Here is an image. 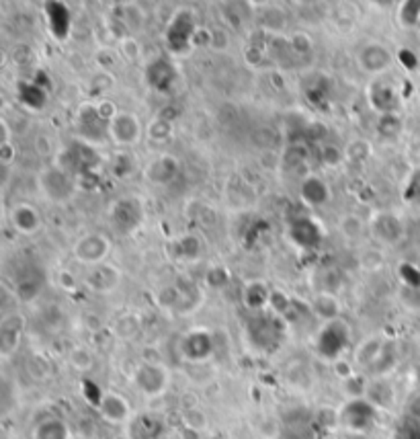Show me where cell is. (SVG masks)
Returning a JSON list of instances; mask_svg holds the SVG:
<instances>
[{"mask_svg":"<svg viewBox=\"0 0 420 439\" xmlns=\"http://www.w3.org/2000/svg\"><path fill=\"white\" fill-rule=\"evenodd\" d=\"M54 165L59 167L62 171L70 173L72 176H83L90 175L97 171V165H99V154H97V148L90 142H84V140H74L66 146H62L57 150L56 158H54Z\"/></svg>","mask_w":420,"mask_h":439,"instance_id":"cell-1","label":"cell"},{"mask_svg":"<svg viewBox=\"0 0 420 439\" xmlns=\"http://www.w3.org/2000/svg\"><path fill=\"white\" fill-rule=\"evenodd\" d=\"M37 185H39V191L41 195L50 202V204L64 205L68 202H72V197L76 195V189H78V181L76 176H72L70 173L62 171L59 167H56L54 162L50 167H46L39 176H37Z\"/></svg>","mask_w":420,"mask_h":439,"instance_id":"cell-2","label":"cell"},{"mask_svg":"<svg viewBox=\"0 0 420 439\" xmlns=\"http://www.w3.org/2000/svg\"><path fill=\"white\" fill-rule=\"evenodd\" d=\"M170 370L164 363L154 361V359H146L136 365L132 382L136 386V390L146 398H160L164 396L170 388Z\"/></svg>","mask_w":420,"mask_h":439,"instance_id":"cell-3","label":"cell"},{"mask_svg":"<svg viewBox=\"0 0 420 439\" xmlns=\"http://www.w3.org/2000/svg\"><path fill=\"white\" fill-rule=\"evenodd\" d=\"M109 222L119 235H134L146 222V205L136 195L117 197L109 205Z\"/></svg>","mask_w":420,"mask_h":439,"instance_id":"cell-4","label":"cell"},{"mask_svg":"<svg viewBox=\"0 0 420 439\" xmlns=\"http://www.w3.org/2000/svg\"><path fill=\"white\" fill-rule=\"evenodd\" d=\"M314 343H316V353L320 357L335 361L338 357H342V353L351 343V326L342 319L322 322Z\"/></svg>","mask_w":420,"mask_h":439,"instance_id":"cell-5","label":"cell"},{"mask_svg":"<svg viewBox=\"0 0 420 439\" xmlns=\"http://www.w3.org/2000/svg\"><path fill=\"white\" fill-rule=\"evenodd\" d=\"M144 136V123L134 111H117L107 123V140L121 150L138 146Z\"/></svg>","mask_w":420,"mask_h":439,"instance_id":"cell-6","label":"cell"},{"mask_svg":"<svg viewBox=\"0 0 420 439\" xmlns=\"http://www.w3.org/2000/svg\"><path fill=\"white\" fill-rule=\"evenodd\" d=\"M367 230L371 238L382 246H398L406 236L404 220L392 209L373 211V216L367 222Z\"/></svg>","mask_w":420,"mask_h":439,"instance_id":"cell-7","label":"cell"},{"mask_svg":"<svg viewBox=\"0 0 420 439\" xmlns=\"http://www.w3.org/2000/svg\"><path fill=\"white\" fill-rule=\"evenodd\" d=\"M377 410L379 409L373 407L367 398H353L344 403V407L338 410L336 419L344 429L353 433H365L373 427L377 419Z\"/></svg>","mask_w":420,"mask_h":439,"instance_id":"cell-8","label":"cell"},{"mask_svg":"<svg viewBox=\"0 0 420 439\" xmlns=\"http://www.w3.org/2000/svg\"><path fill=\"white\" fill-rule=\"evenodd\" d=\"M111 255V240L103 232H86L76 238L72 246V257L84 267L105 263Z\"/></svg>","mask_w":420,"mask_h":439,"instance_id":"cell-9","label":"cell"},{"mask_svg":"<svg viewBox=\"0 0 420 439\" xmlns=\"http://www.w3.org/2000/svg\"><path fill=\"white\" fill-rule=\"evenodd\" d=\"M107 119L101 116L97 103H80L74 116V125H76V134L84 142L97 144L103 138H107Z\"/></svg>","mask_w":420,"mask_h":439,"instance_id":"cell-10","label":"cell"},{"mask_svg":"<svg viewBox=\"0 0 420 439\" xmlns=\"http://www.w3.org/2000/svg\"><path fill=\"white\" fill-rule=\"evenodd\" d=\"M393 54L382 41H367L357 52V66L369 76H386L393 66Z\"/></svg>","mask_w":420,"mask_h":439,"instance_id":"cell-11","label":"cell"},{"mask_svg":"<svg viewBox=\"0 0 420 439\" xmlns=\"http://www.w3.org/2000/svg\"><path fill=\"white\" fill-rule=\"evenodd\" d=\"M216 351V341L211 330L207 328H193L185 333L178 341V353L189 363H201L207 361Z\"/></svg>","mask_w":420,"mask_h":439,"instance_id":"cell-12","label":"cell"},{"mask_svg":"<svg viewBox=\"0 0 420 439\" xmlns=\"http://www.w3.org/2000/svg\"><path fill=\"white\" fill-rule=\"evenodd\" d=\"M199 29V25L195 23V17L191 11H178L170 23H168L167 29V41L168 50L178 54V52H187L191 46H193V37H195V31Z\"/></svg>","mask_w":420,"mask_h":439,"instance_id":"cell-13","label":"cell"},{"mask_svg":"<svg viewBox=\"0 0 420 439\" xmlns=\"http://www.w3.org/2000/svg\"><path fill=\"white\" fill-rule=\"evenodd\" d=\"M289 240L302 249V251H316L320 249L322 240H324V230L320 226V222L312 216H300L295 218L289 228H287Z\"/></svg>","mask_w":420,"mask_h":439,"instance_id":"cell-14","label":"cell"},{"mask_svg":"<svg viewBox=\"0 0 420 439\" xmlns=\"http://www.w3.org/2000/svg\"><path fill=\"white\" fill-rule=\"evenodd\" d=\"M123 279V273L117 265L109 263H99L92 265L86 269V275H84V286L90 290L92 293H99V295H105V293L115 292L119 288Z\"/></svg>","mask_w":420,"mask_h":439,"instance_id":"cell-15","label":"cell"},{"mask_svg":"<svg viewBox=\"0 0 420 439\" xmlns=\"http://www.w3.org/2000/svg\"><path fill=\"white\" fill-rule=\"evenodd\" d=\"M27 321L21 312H8L0 321V357L10 359L19 351Z\"/></svg>","mask_w":420,"mask_h":439,"instance_id":"cell-16","label":"cell"},{"mask_svg":"<svg viewBox=\"0 0 420 439\" xmlns=\"http://www.w3.org/2000/svg\"><path fill=\"white\" fill-rule=\"evenodd\" d=\"M141 173L148 183H152L156 187H167L181 173V160L174 154L162 152V154H156L154 158H150L148 165L141 169Z\"/></svg>","mask_w":420,"mask_h":439,"instance_id":"cell-17","label":"cell"},{"mask_svg":"<svg viewBox=\"0 0 420 439\" xmlns=\"http://www.w3.org/2000/svg\"><path fill=\"white\" fill-rule=\"evenodd\" d=\"M8 224L17 235L35 236L43 226V218L33 204L19 202L8 209Z\"/></svg>","mask_w":420,"mask_h":439,"instance_id":"cell-18","label":"cell"},{"mask_svg":"<svg viewBox=\"0 0 420 439\" xmlns=\"http://www.w3.org/2000/svg\"><path fill=\"white\" fill-rule=\"evenodd\" d=\"M279 316L269 312V310L252 314L251 326H248V337H251L252 345L262 349L269 343H273L277 339V335H279Z\"/></svg>","mask_w":420,"mask_h":439,"instance_id":"cell-19","label":"cell"},{"mask_svg":"<svg viewBox=\"0 0 420 439\" xmlns=\"http://www.w3.org/2000/svg\"><path fill=\"white\" fill-rule=\"evenodd\" d=\"M97 410L103 417V421H107L111 425H125L132 419V405H130V400L123 394L113 392V390L103 392V396H101V400L97 405Z\"/></svg>","mask_w":420,"mask_h":439,"instance_id":"cell-20","label":"cell"},{"mask_svg":"<svg viewBox=\"0 0 420 439\" xmlns=\"http://www.w3.org/2000/svg\"><path fill=\"white\" fill-rule=\"evenodd\" d=\"M146 81L156 92H170L178 81V72L170 60L156 58L146 66Z\"/></svg>","mask_w":420,"mask_h":439,"instance_id":"cell-21","label":"cell"},{"mask_svg":"<svg viewBox=\"0 0 420 439\" xmlns=\"http://www.w3.org/2000/svg\"><path fill=\"white\" fill-rule=\"evenodd\" d=\"M371 107L382 116V113H392L398 105V88L392 85L386 76H377L367 90Z\"/></svg>","mask_w":420,"mask_h":439,"instance_id":"cell-22","label":"cell"},{"mask_svg":"<svg viewBox=\"0 0 420 439\" xmlns=\"http://www.w3.org/2000/svg\"><path fill=\"white\" fill-rule=\"evenodd\" d=\"M300 200L308 207H324L330 204V185L320 175H306L300 183Z\"/></svg>","mask_w":420,"mask_h":439,"instance_id":"cell-23","label":"cell"},{"mask_svg":"<svg viewBox=\"0 0 420 439\" xmlns=\"http://www.w3.org/2000/svg\"><path fill=\"white\" fill-rule=\"evenodd\" d=\"M271 292L273 290L262 279H251V281H246L244 288H242V304H244V308L248 312H252V314L269 310Z\"/></svg>","mask_w":420,"mask_h":439,"instance_id":"cell-24","label":"cell"},{"mask_svg":"<svg viewBox=\"0 0 420 439\" xmlns=\"http://www.w3.org/2000/svg\"><path fill=\"white\" fill-rule=\"evenodd\" d=\"M309 312L322 322L336 321L342 314V304H340L336 293L318 292L309 302Z\"/></svg>","mask_w":420,"mask_h":439,"instance_id":"cell-25","label":"cell"},{"mask_svg":"<svg viewBox=\"0 0 420 439\" xmlns=\"http://www.w3.org/2000/svg\"><path fill=\"white\" fill-rule=\"evenodd\" d=\"M384 345H386V339L379 337V335L365 337L363 341L355 347V351H353V361H355L357 370L367 372L377 361V357H379V353L384 349Z\"/></svg>","mask_w":420,"mask_h":439,"instance_id":"cell-26","label":"cell"},{"mask_svg":"<svg viewBox=\"0 0 420 439\" xmlns=\"http://www.w3.org/2000/svg\"><path fill=\"white\" fill-rule=\"evenodd\" d=\"M170 249H172V257L176 261L193 263V261H197L201 257V253H203V242L195 235H183L172 240Z\"/></svg>","mask_w":420,"mask_h":439,"instance_id":"cell-27","label":"cell"},{"mask_svg":"<svg viewBox=\"0 0 420 439\" xmlns=\"http://www.w3.org/2000/svg\"><path fill=\"white\" fill-rule=\"evenodd\" d=\"M396 363H398V349H396V341H388L386 339V345H384V349L379 353V357H377V361L365 372L367 376H371L373 380H377V378H388L390 374L393 372V368H396Z\"/></svg>","mask_w":420,"mask_h":439,"instance_id":"cell-28","label":"cell"},{"mask_svg":"<svg viewBox=\"0 0 420 439\" xmlns=\"http://www.w3.org/2000/svg\"><path fill=\"white\" fill-rule=\"evenodd\" d=\"M365 398L377 409H390L396 400V392H393L392 384L386 378H377V380L369 382Z\"/></svg>","mask_w":420,"mask_h":439,"instance_id":"cell-29","label":"cell"},{"mask_svg":"<svg viewBox=\"0 0 420 439\" xmlns=\"http://www.w3.org/2000/svg\"><path fill=\"white\" fill-rule=\"evenodd\" d=\"M109 171L115 179H130L136 175L138 162L130 150H117L109 160Z\"/></svg>","mask_w":420,"mask_h":439,"instance_id":"cell-30","label":"cell"},{"mask_svg":"<svg viewBox=\"0 0 420 439\" xmlns=\"http://www.w3.org/2000/svg\"><path fill=\"white\" fill-rule=\"evenodd\" d=\"M33 439H70V429L62 419L50 417L35 425Z\"/></svg>","mask_w":420,"mask_h":439,"instance_id":"cell-31","label":"cell"},{"mask_svg":"<svg viewBox=\"0 0 420 439\" xmlns=\"http://www.w3.org/2000/svg\"><path fill=\"white\" fill-rule=\"evenodd\" d=\"M172 134H174V123L164 113L148 121V127H146L148 140H152L156 144H164V142H168L172 138Z\"/></svg>","mask_w":420,"mask_h":439,"instance_id":"cell-32","label":"cell"},{"mask_svg":"<svg viewBox=\"0 0 420 439\" xmlns=\"http://www.w3.org/2000/svg\"><path fill=\"white\" fill-rule=\"evenodd\" d=\"M141 330V319L136 312H125L121 316H117V321L113 322V333L115 337L123 339V341H130V339H136Z\"/></svg>","mask_w":420,"mask_h":439,"instance_id":"cell-33","label":"cell"},{"mask_svg":"<svg viewBox=\"0 0 420 439\" xmlns=\"http://www.w3.org/2000/svg\"><path fill=\"white\" fill-rule=\"evenodd\" d=\"M402 130H404V121H402V118L396 111H392V113H382L379 119H377V123H375V132H377V136L382 140H393V138H398L402 134Z\"/></svg>","mask_w":420,"mask_h":439,"instance_id":"cell-34","label":"cell"},{"mask_svg":"<svg viewBox=\"0 0 420 439\" xmlns=\"http://www.w3.org/2000/svg\"><path fill=\"white\" fill-rule=\"evenodd\" d=\"M373 154V146L369 140L363 138H353L346 142L344 146V156H346V162H355V165H363L365 160H369Z\"/></svg>","mask_w":420,"mask_h":439,"instance_id":"cell-35","label":"cell"},{"mask_svg":"<svg viewBox=\"0 0 420 439\" xmlns=\"http://www.w3.org/2000/svg\"><path fill=\"white\" fill-rule=\"evenodd\" d=\"M338 230H340V235L344 236L346 240L355 242V240H359V238L363 236L365 224L359 216L346 214V216H342V220H340V224H338Z\"/></svg>","mask_w":420,"mask_h":439,"instance_id":"cell-36","label":"cell"},{"mask_svg":"<svg viewBox=\"0 0 420 439\" xmlns=\"http://www.w3.org/2000/svg\"><path fill=\"white\" fill-rule=\"evenodd\" d=\"M232 281V273L225 265H211L205 273V284L214 290H224Z\"/></svg>","mask_w":420,"mask_h":439,"instance_id":"cell-37","label":"cell"},{"mask_svg":"<svg viewBox=\"0 0 420 439\" xmlns=\"http://www.w3.org/2000/svg\"><path fill=\"white\" fill-rule=\"evenodd\" d=\"M320 156V162L326 167V169H338L346 162V156H344V148L336 146V144H324L318 152Z\"/></svg>","mask_w":420,"mask_h":439,"instance_id":"cell-38","label":"cell"},{"mask_svg":"<svg viewBox=\"0 0 420 439\" xmlns=\"http://www.w3.org/2000/svg\"><path fill=\"white\" fill-rule=\"evenodd\" d=\"M293 306H295V300H293L287 292H283V290H273V292H271L269 310H271L273 314H277L279 319L287 316V314L293 310Z\"/></svg>","mask_w":420,"mask_h":439,"instance_id":"cell-39","label":"cell"},{"mask_svg":"<svg viewBox=\"0 0 420 439\" xmlns=\"http://www.w3.org/2000/svg\"><path fill=\"white\" fill-rule=\"evenodd\" d=\"M68 361L80 374H88L94 368V355L88 351L86 347H74L72 351L68 353Z\"/></svg>","mask_w":420,"mask_h":439,"instance_id":"cell-40","label":"cell"},{"mask_svg":"<svg viewBox=\"0 0 420 439\" xmlns=\"http://www.w3.org/2000/svg\"><path fill=\"white\" fill-rule=\"evenodd\" d=\"M41 292V281L37 277H23L15 284V293L21 302H31Z\"/></svg>","mask_w":420,"mask_h":439,"instance_id":"cell-41","label":"cell"},{"mask_svg":"<svg viewBox=\"0 0 420 439\" xmlns=\"http://www.w3.org/2000/svg\"><path fill=\"white\" fill-rule=\"evenodd\" d=\"M289 48H291V52L295 54V56H309L312 54V50H314V41H312V37H309L308 33H304V31H295L291 37H289Z\"/></svg>","mask_w":420,"mask_h":439,"instance_id":"cell-42","label":"cell"},{"mask_svg":"<svg viewBox=\"0 0 420 439\" xmlns=\"http://www.w3.org/2000/svg\"><path fill=\"white\" fill-rule=\"evenodd\" d=\"M367 386H369V382L365 380V378H361V374H355V376H351L349 380L342 382V390H344V394L349 396V400H353V398H365Z\"/></svg>","mask_w":420,"mask_h":439,"instance_id":"cell-43","label":"cell"},{"mask_svg":"<svg viewBox=\"0 0 420 439\" xmlns=\"http://www.w3.org/2000/svg\"><path fill=\"white\" fill-rule=\"evenodd\" d=\"M398 275L408 290H420V269L412 263H402L398 267Z\"/></svg>","mask_w":420,"mask_h":439,"instance_id":"cell-44","label":"cell"},{"mask_svg":"<svg viewBox=\"0 0 420 439\" xmlns=\"http://www.w3.org/2000/svg\"><path fill=\"white\" fill-rule=\"evenodd\" d=\"M119 54L127 60V62H136V60H140V56H141L140 41H138L134 35H125V37H121V41H119Z\"/></svg>","mask_w":420,"mask_h":439,"instance_id":"cell-45","label":"cell"},{"mask_svg":"<svg viewBox=\"0 0 420 439\" xmlns=\"http://www.w3.org/2000/svg\"><path fill=\"white\" fill-rule=\"evenodd\" d=\"M183 423L185 425H189V427H193V429H203L205 425H207V417H205V412L201 409H197V407H189V409L183 410Z\"/></svg>","mask_w":420,"mask_h":439,"instance_id":"cell-46","label":"cell"},{"mask_svg":"<svg viewBox=\"0 0 420 439\" xmlns=\"http://www.w3.org/2000/svg\"><path fill=\"white\" fill-rule=\"evenodd\" d=\"M332 372H335V376L338 380L344 382L357 374V365H355V361H349L344 357H338V359L332 361Z\"/></svg>","mask_w":420,"mask_h":439,"instance_id":"cell-47","label":"cell"},{"mask_svg":"<svg viewBox=\"0 0 420 439\" xmlns=\"http://www.w3.org/2000/svg\"><path fill=\"white\" fill-rule=\"evenodd\" d=\"M17 148L13 142H8V144H0V162L4 165V167H10L13 162H15V158H17Z\"/></svg>","mask_w":420,"mask_h":439,"instance_id":"cell-48","label":"cell"},{"mask_svg":"<svg viewBox=\"0 0 420 439\" xmlns=\"http://www.w3.org/2000/svg\"><path fill=\"white\" fill-rule=\"evenodd\" d=\"M406 414H408V419H412V421L420 423V394L412 396V400H410L408 407H406Z\"/></svg>","mask_w":420,"mask_h":439,"instance_id":"cell-49","label":"cell"},{"mask_svg":"<svg viewBox=\"0 0 420 439\" xmlns=\"http://www.w3.org/2000/svg\"><path fill=\"white\" fill-rule=\"evenodd\" d=\"M298 150V144H295V148L293 146H289L287 148V152H285V160H293V152ZM308 162V152H304V154H295V167L298 165H306Z\"/></svg>","mask_w":420,"mask_h":439,"instance_id":"cell-50","label":"cell"},{"mask_svg":"<svg viewBox=\"0 0 420 439\" xmlns=\"http://www.w3.org/2000/svg\"><path fill=\"white\" fill-rule=\"evenodd\" d=\"M0 144H8L13 142V130L8 127V121L6 119H0Z\"/></svg>","mask_w":420,"mask_h":439,"instance_id":"cell-51","label":"cell"},{"mask_svg":"<svg viewBox=\"0 0 420 439\" xmlns=\"http://www.w3.org/2000/svg\"><path fill=\"white\" fill-rule=\"evenodd\" d=\"M178 439H203L201 438V431L199 429H193L189 425H183L181 431H178Z\"/></svg>","mask_w":420,"mask_h":439,"instance_id":"cell-52","label":"cell"},{"mask_svg":"<svg viewBox=\"0 0 420 439\" xmlns=\"http://www.w3.org/2000/svg\"><path fill=\"white\" fill-rule=\"evenodd\" d=\"M113 6H119V8H123V6H132V4H136V0H109Z\"/></svg>","mask_w":420,"mask_h":439,"instance_id":"cell-53","label":"cell"},{"mask_svg":"<svg viewBox=\"0 0 420 439\" xmlns=\"http://www.w3.org/2000/svg\"><path fill=\"white\" fill-rule=\"evenodd\" d=\"M248 4H251L252 8H260V6H265V4H269V0H246Z\"/></svg>","mask_w":420,"mask_h":439,"instance_id":"cell-54","label":"cell"},{"mask_svg":"<svg viewBox=\"0 0 420 439\" xmlns=\"http://www.w3.org/2000/svg\"><path fill=\"white\" fill-rule=\"evenodd\" d=\"M379 2H382V4H386V2H390V0H379Z\"/></svg>","mask_w":420,"mask_h":439,"instance_id":"cell-55","label":"cell"},{"mask_svg":"<svg viewBox=\"0 0 420 439\" xmlns=\"http://www.w3.org/2000/svg\"><path fill=\"white\" fill-rule=\"evenodd\" d=\"M419 121H420V116H419Z\"/></svg>","mask_w":420,"mask_h":439,"instance_id":"cell-56","label":"cell"}]
</instances>
